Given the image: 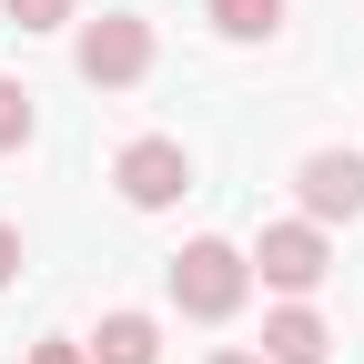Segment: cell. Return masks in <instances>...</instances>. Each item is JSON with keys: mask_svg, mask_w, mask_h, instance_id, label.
<instances>
[{"mask_svg": "<svg viewBox=\"0 0 364 364\" xmlns=\"http://www.w3.org/2000/svg\"><path fill=\"white\" fill-rule=\"evenodd\" d=\"M243 294H253V253H243V243L203 233V243H182V253H172V304L193 314V324H223V314H243Z\"/></svg>", "mask_w": 364, "mask_h": 364, "instance_id": "obj_1", "label": "cell"}, {"mask_svg": "<svg viewBox=\"0 0 364 364\" xmlns=\"http://www.w3.org/2000/svg\"><path fill=\"white\" fill-rule=\"evenodd\" d=\"M81 81L91 91H132V81H142L152 71V21L142 11H102V21H81Z\"/></svg>", "mask_w": 364, "mask_h": 364, "instance_id": "obj_2", "label": "cell"}, {"mask_svg": "<svg viewBox=\"0 0 364 364\" xmlns=\"http://www.w3.org/2000/svg\"><path fill=\"white\" fill-rule=\"evenodd\" d=\"M112 182H122V203H132V213H172L182 193H193V152L162 142V132H142V142H122V152H112Z\"/></svg>", "mask_w": 364, "mask_h": 364, "instance_id": "obj_3", "label": "cell"}, {"mask_svg": "<svg viewBox=\"0 0 364 364\" xmlns=\"http://www.w3.org/2000/svg\"><path fill=\"white\" fill-rule=\"evenodd\" d=\"M253 273L284 304H304L314 284L334 273V243H324V223H263V243H253Z\"/></svg>", "mask_w": 364, "mask_h": 364, "instance_id": "obj_4", "label": "cell"}, {"mask_svg": "<svg viewBox=\"0 0 364 364\" xmlns=\"http://www.w3.org/2000/svg\"><path fill=\"white\" fill-rule=\"evenodd\" d=\"M294 193H304V223H354L364 213V152H304Z\"/></svg>", "mask_w": 364, "mask_h": 364, "instance_id": "obj_5", "label": "cell"}, {"mask_svg": "<svg viewBox=\"0 0 364 364\" xmlns=\"http://www.w3.org/2000/svg\"><path fill=\"white\" fill-rule=\"evenodd\" d=\"M334 354V324L314 304H273L263 314V364H324Z\"/></svg>", "mask_w": 364, "mask_h": 364, "instance_id": "obj_6", "label": "cell"}, {"mask_svg": "<svg viewBox=\"0 0 364 364\" xmlns=\"http://www.w3.org/2000/svg\"><path fill=\"white\" fill-rule=\"evenodd\" d=\"M91 364H162V324H152V314H102Z\"/></svg>", "mask_w": 364, "mask_h": 364, "instance_id": "obj_7", "label": "cell"}, {"mask_svg": "<svg viewBox=\"0 0 364 364\" xmlns=\"http://www.w3.org/2000/svg\"><path fill=\"white\" fill-rule=\"evenodd\" d=\"M203 21L223 41H273V31H284V0H203Z\"/></svg>", "mask_w": 364, "mask_h": 364, "instance_id": "obj_8", "label": "cell"}, {"mask_svg": "<svg viewBox=\"0 0 364 364\" xmlns=\"http://www.w3.org/2000/svg\"><path fill=\"white\" fill-rule=\"evenodd\" d=\"M31 132H41V112H31V91H21L11 71H0V152H21Z\"/></svg>", "mask_w": 364, "mask_h": 364, "instance_id": "obj_9", "label": "cell"}, {"mask_svg": "<svg viewBox=\"0 0 364 364\" xmlns=\"http://www.w3.org/2000/svg\"><path fill=\"white\" fill-rule=\"evenodd\" d=\"M0 11H11V21H21V31H61V21H71V11H81V0H0Z\"/></svg>", "mask_w": 364, "mask_h": 364, "instance_id": "obj_10", "label": "cell"}, {"mask_svg": "<svg viewBox=\"0 0 364 364\" xmlns=\"http://www.w3.org/2000/svg\"><path fill=\"white\" fill-rule=\"evenodd\" d=\"M31 364H91V344H71V334H41V344H31Z\"/></svg>", "mask_w": 364, "mask_h": 364, "instance_id": "obj_11", "label": "cell"}, {"mask_svg": "<svg viewBox=\"0 0 364 364\" xmlns=\"http://www.w3.org/2000/svg\"><path fill=\"white\" fill-rule=\"evenodd\" d=\"M11 284H21V233L0 223V294H11Z\"/></svg>", "mask_w": 364, "mask_h": 364, "instance_id": "obj_12", "label": "cell"}, {"mask_svg": "<svg viewBox=\"0 0 364 364\" xmlns=\"http://www.w3.org/2000/svg\"><path fill=\"white\" fill-rule=\"evenodd\" d=\"M213 364H263V354H243V344H233V354H213Z\"/></svg>", "mask_w": 364, "mask_h": 364, "instance_id": "obj_13", "label": "cell"}]
</instances>
